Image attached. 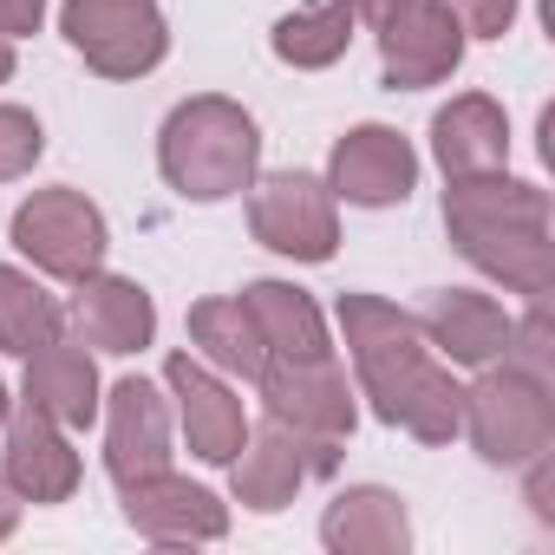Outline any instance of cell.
<instances>
[{"label":"cell","instance_id":"obj_9","mask_svg":"<svg viewBox=\"0 0 555 555\" xmlns=\"http://www.w3.org/2000/svg\"><path fill=\"white\" fill-rule=\"evenodd\" d=\"M340 464V444H314L301 431H288L282 418H268L261 431L242 438V451L229 457V490L242 509L255 516H274V509H288L301 496L308 477H327Z\"/></svg>","mask_w":555,"mask_h":555},{"label":"cell","instance_id":"obj_30","mask_svg":"<svg viewBox=\"0 0 555 555\" xmlns=\"http://www.w3.org/2000/svg\"><path fill=\"white\" fill-rule=\"evenodd\" d=\"M14 66H21V60H14V34H0V86L14 79Z\"/></svg>","mask_w":555,"mask_h":555},{"label":"cell","instance_id":"obj_21","mask_svg":"<svg viewBox=\"0 0 555 555\" xmlns=\"http://www.w3.org/2000/svg\"><path fill=\"white\" fill-rule=\"evenodd\" d=\"M242 308H248V321H255L268 360H314V353H334L314 295L295 288V282H248V288H242Z\"/></svg>","mask_w":555,"mask_h":555},{"label":"cell","instance_id":"obj_12","mask_svg":"<svg viewBox=\"0 0 555 555\" xmlns=\"http://www.w3.org/2000/svg\"><path fill=\"white\" fill-rule=\"evenodd\" d=\"M125 496V522L157 542V548H190V542H222L229 535V503L177 470H151L138 483L118 490Z\"/></svg>","mask_w":555,"mask_h":555},{"label":"cell","instance_id":"obj_2","mask_svg":"<svg viewBox=\"0 0 555 555\" xmlns=\"http://www.w3.org/2000/svg\"><path fill=\"white\" fill-rule=\"evenodd\" d=\"M444 229L470 268L509 295H548L555 288V235H548V190L516 177H457L444 190Z\"/></svg>","mask_w":555,"mask_h":555},{"label":"cell","instance_id":"obj_10","mask_svg":"<svg viewBox=\"0 0 555 555\" xmlns=\"http://www.w3.org/2000/svg\"><path fill=\"white\" fill-rule=\"evenodd\" d=\"M379 66L392 92H425L444 86L464 66V27L438 8V0H399L379 21Z\"/></svg>","mask_w":555,"mask_h":555},{"label":"cell","instance_id":"obj_29","mask_svg":"<svg viewBox=\"0 0 555 555\" xmlns=\"http://www.w3.org/2000/svg\"><path fill=\"white\" fill-rule=\"evenodd\" d=\"M347 8H353V21H366V27H379L392 8H399V0H347Z\"/></svg>","mask_w":555,"mask_h":555},{"label":"cell","instance_id":"obj_20","mask_svg":"<svg viewBox=\"0 0 555 555\" xmlns=\"http://www.w3.org/2000/svg\"><path fill=\"white\" fill-rule=\"evenodd\" d=\"M321 542L334 555H405L412 548V516L405 496L379 490V483H353L327 503L321 516Z\"/></svg>","mask_w":555,"mask_h":555},{"label":"cell","instance_id":"obj_6","mask_svg":"<svg viewBox=\"0 0 555 555\" xmlns=\"http://www.w3.org/2000/svg\"><path fill=\"white\" fill-rule=\"evenodd\" d=\"M14 248L53 274V282H86V274L105 268V248H112V229H105V209L79 190H34L21 209H14Z\"/></svg>","mask_w":555,"mask_h":555},{"label":"cell","instance_id":"obj_19","mask_svg":"<svg viewBox=\"0 0 555 555\" xmlns=\"http://www.w3.org/2000/svg\"><path fill=\"white\" fill-rule=\"evenodd\" d=\"M21 399L40 405L47 418H60L66 431H86V425L99 418V399H105L86 340H79V347H73V340L34 347V353H27V386H21Z\"/></svg>","mask_w":555,"mask_h":555},{"label":"cell","instance_id":"obj_15","mask_svg":"<svg viewBox=\"0 0 555 555\" xmlns=\"http://www.w3.org/2000/svg\"><path fill=\"white\" fill-rule=\"evenodd\" d=\"M0 477L14 483L21 503H66L79 490V451L66 444V425L47 418L40 405H8V451H0Z\"/></svg>","mask_w":555,"mask_h":555},{"label":"cell","instance_id":"obj_4","mask_svg":"<svg viewBox=\"0 0 555 555\" xmlns=\"http://www.w3.org/2000/svg\"><path fill=\"white\" fill-rule=\"evenodd\" d=\"M464 431H470L483 464L522 470L529 457H542L555 444V386H548V373H529L516 360L477 366V379L464 386Z\"/></svg>","mask_w":555,"mask_h":555},{"label":"cell","instance_id":"obj_31","mask_svg":"<svg viewBox=\"0 0 555 555\" xmlns=\"http://www.w3.org/2000/svg\"><path fill=\"white\" fill-rule=\"evenodd\" d=\"M8 405H14V399H8V386H0V425H8Z\"/></svg>","mask_w":555,"mask_h":555},{"label":"cell","instance_id":"obj_7","mask_svg":"<svg viewBox=\"0 0 555 555\" xmlns=\"http://www.w3.org/2000/svg\"><path fill=\"white\" fill-rule=\"evenodd\" d=\"M248 229L261 248L288 261H334L340 248V203L321 177L308 170H274L248 183Z\"/></svg>","mask_w":555,"mask_h":555},{"label":"cell","instance_id":"obj_25","mask_svg":"<svg viewBox=\"0 0 555 555\" xmlns=\"http://www.w3.org/2000/svg\"><path fill=\"white\" fill-rule=\"evenodd\" d=\"M40 151H47L40 118H34L27 105H0V183L27 177V170L40 164Z\"/></svg>","mask_w":555,"mask_h":555},{"label":"cell","instance_id":"obj_24","mask_svg":"<svg viewBox=\"0 0 555 555\" xmlns=\"http://www.w3.org/2000/svg\"><path fill=\"white\" fill-rule=\"evenodd\" d=\"M60 327H66L60 295H47V288L34 282V274H21V268L0 261V353L27 360L34 347L60 340Z\"/></svg>","mask_w":555,"mask_h":555},{"label":"cell","instance_id":"obj_17","mask_svg":"<svg viewBox=\"0 0 555 555\" xmlns=\"http://www.w3.org/2000/svg\"><path fill=\"white\" fill-rule=\"evenodd\" d=\"M431 157H438V170L451 183L457 177H496L509 164V118H503V105L483 99V92L451 99L431 118Z\"/></svg>","mask_w":555,"mask_h":555},{"label":"cell","instance_id":"obj_3","mask_svg":"<svg viewBox=\"0 0 555 555\" xmlns=\"http://www.w3.org/2000/svg\"><path fill=\"white\" fill-rule=\"evenodd\" d=\"M261 164V131L255 118L222 99V92H196L183 99L164 131H157V170L183 203H229L255 183Z\"/></svg>","mask_w":555,"mask_h":555},{"label":"cell","instance_id":"obj_26","mask_svg":"<svg viewBox=\"0 0 555 555\" xmlns=\"http://www.w3.org/2000/svg\"><path fill=\"white\" fill-rule=\"evenodd\" d=\"M438 8L464 27V40H503L516 21V0H438Z\"/></svg>","mask_w":555,"mask_h":555},{"label":"cell","instance_id":"obj_16","mask_svg":"<svg viewBox=\"0 0 555 555\" xmlns=\"http://www.w3.org/2000/svg\"><path fill=\"white\" fill-rule=\"evenodd\" d=\"M73 327H79V340L86 347H99V353H144L151 340H157V301L138 288V282H125V274H86V282H73Z\"/></svg>","mask_w":555,"mask_h":555},{"label":"cell","instance_id":"obj_18","mask_svg":"<svg viewBox=\"0 0 555 555\" xmlns=\"http://www.w3.org/2000/svg\"><path fill=\"white\" fill-rule=\"evenodd\" d=\"M425 340L451 360V366H490V360H503L509 353V314L490 301V295H477V288H444V295H431V308H425Z\"/></svg>","mask_w":555,"mask_h":555},{"label":"cell","instance_id":"obj_13","mask_svg":"<svg viewBox=\"0 0 555 555\" xmlns=\"http://www.w3.org/2000/svg\"><path fill=\"white\" fill-rule=\"evenodd\" d=\"M99 412H105V470L118 490L151 477V470H170V392L125 373L99 399Z\"/></svg>","mask_w":555,"mask_h":555},{"label":"cell","instance_id":"obj_28","mask_svg":"<svg viewBox=\"0 0 555 555\" xmlns=\"http://www.w3.org/2000/svg\"><path fill=\"white\" fill-rule=\"evenodd\" d=\"M21 529V496H14V483L8 477H0V542H8Z\"/></svg>","mask_w":555,"mask_h":555},{"label":"cell","instance_id":"obj_5","mask_svg":"<svg viewBox=\"0 0 555 555\" xmlns=\"http://www.w3.org/2000/svg\"><path fill=\"white\" fill-rule=\"evenodd\" d=\"M60 34L99 79H144L170 53V27L157 0H66Z\"/></svg>","mask_w":555,"mask_h":555},{"label":"cell","instance_id":"obj_1","mask_svg":"<svg viewBox=\"0 0 555 555\" xmlns=\"http://www.w3.org/2000/svg\"><path fill=\"white\" fill-rule=\"evenodd\" d=\"M340 334L360 392L386 425L412 431L418 444H451L464 431V386L451 379V366L431 360V340L405 308L379 295H340Z\"/></svg>","mask_w":555,"mask_h":555},{"label":"cell","instance_id":"obj_23","mask_svg":"<svg viewBox=\"0 0 555 555\" xmlns=\"http://www.w3.org/2000/svg\"><path fill=\"white\" fill-rule=\"evenodd\" d=\"M353 8L347 0H308V8H295V14H282L274 21V60L282 66H295V73H321V66H334V60H347V47H353Z\"/></svg>","mask_w":555,"mask_h":555},{"label":"cell","instance_id":"obj_14","mask_svg":"<svg viewBox=\"0 0 555 555\" xmlns=\"http://www.w3.org/2000/svg\"><path fill=\"white\" fill-rule=\"evenodd\" d=\"M164 392L177 405V425H183V444L190 457L203 464H229L248 438V412L242 399L216 379V366H203L196 353H170L164 360Z\"/></svg>","mask_w":555,"mask_h":555},{"label":"cell","instance_id":"obj_27","mask_svg":"<svg viewBox=\"0 0 555 555\" xmlns=\"http://www.w3.org/2000/svg\"><path fill=\"white\" fill-rule=\"evenodd\" d=\"M40 21H47V0H0V34H40Z\"/></svg>","mask_w":555,"mask_h":555},{"label":"cell","instance_id":"obj_11","mask_svg":"<svg viewBox=\"0 0 555 555\" xmlns=\"http://www.w3.org/2000/svg\"><path fill=\"white\" fill-rule=\"evenodd\" d=\"M327 190H334V203H360V209L405 203L418 190L412 138H399L392 125H353L327 157Z\"/></svg>","mask_w":555,"mask_h":555},{"label":"cell","instance_id":"obj_22","mask_svg":"<svg viewBox=\"0 0 555 555\" xmlns=\"http://www.w3.org/2000/svg\"><path fill=\"white\" fill-rule=\"evenodd\" d=\"M190 347H196L203 366L235 373V379H255V373L268 366V347H261V334H255L242 295H235V301H229V295L196 301V308H190Z\"/></svg>","mask_w":555,"mask_h":555},{"label":"cell","instance_id":"obj_8","mask_svg":"<svg viewBox=\"0 0 555 555\" xmlns=\"http://www.w3.org/2000/svg\"><path fill=\"white\" fill-rule=\"evenodd\" d=\"M261 386V405L268 418H282L288 431L314 438V444H347L353 425H360V405L347 392V373L334 353H314V360H268L255 373Z\"/></svg>","mask_w":555,"mask_h":555}]
</instances>
